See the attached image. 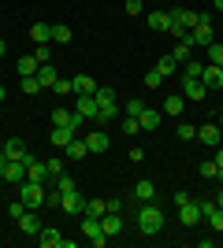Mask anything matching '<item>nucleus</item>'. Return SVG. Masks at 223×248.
Segmentation results:
<instances>
[{
    "instance_id": "obj_26",
    "label": "nucleus",
    "mask_w": 223,
    "mask_h": 248,
    "mask_svg": "<svg viewBox=\"0 0 223 248\" xmlns=\"http://www.w3.org/2000/svg\"><path fill=\"white\" fill-rule=\"evenodd\" d=\"M78 115L97 123V100H93V96H78Z\"/></svg>"
},
{
    "instance_id": "obj_6",
    "label": "nucleus",
    "mask_w": 223,
    "mask_h": 248,
    "mask_svg": "<svg viewBox=\"0 0 223 248\" xmlns=\"http://www.w3.org/2000/svg\"><path fill=\"white\" fill-rule=\"evenodd\" d=\"M182 96H186V100H197V104H201L205 96H208V85H205L201 78H186V74H182Z\"/></svg>"
},
{
    "instance_id": "obj_12",
    "label": "nucleus",
    "mask_w": 223,
    "mask_h": 248,
    "mask_svg": "<svg viewBox=\"0 0 223 248\" xmlns=\"http://www.w3.org/2000/svg\"><path fill=\"white\" fill-rule=\"evenodd\" d=\"M201 82L208 85V89H223V67H216V63H205Z\"/></svg>"
},
{
    "instance_id": "obj_21",
    "label": "nucleus",
    "mask_w": 223,
    "mask_h": 248,
    "mask_svg": "<svg viewBox=\"0 0 223 248\" xmlns=\"http://www.w3.org/2000/svg\"><path fill=\"white\" fill-rule=\"evenodd\" d=\"M138 123H141V130H156V126L164 123V111H153V108H145V111L138 115Z\"/></svg>"
},
{
    "instance_id": "obj_17",
    "label": "nucleus",
    "mask_w": 223,
    "mask_h": 248,
    "mask_svg": "<svg viewBox=\"0 0 223 248\" xmlns=\"http://www.w3.org/2000/svg\"><path fill=\"white\" fill-rule=\"evenodd\" d=\"M74 137H78V134H74L71 126H52V148H67Z\"/></svg>"
},
{
    "instance_id": "obj_43",
    "label": "nucleus",
    "mask_w": 223,
    "mask_h": 248,
    "mask_svg": "<svg viewBox=\"0 0 223 248\" xmlns=\"http://www.w3.org/2000/svg\"><path fill=\"white\" fill-rule=\"evenodd\" d=\"M138 130H141V123L134 119V115H130V119H123V134H130V137H134Z\"/></svg>"
},
{
    "instance_id": "obj_22",
    "label": "nucleus",
    "mask_w": 223,
    "mask_h": 248,
    "mask_svg": "<svg viewBox=\"0 0 223 248\" xmlns=\"http://www.w3.org/2000/svg\"><path fill=\"white\" fill-rule=\"evenodd\" d=\"M182 108H186V96H182V93H171L168 100H164V115H171V119L182 115Z\"/></svg>"
},
{
    "instance_id": "obj_25",
    "label": "nucleus",
    "mask_w": 223,
    "mask_h": 248,
    "mask_svg": "<svg viewBox=\"0 0 223 248\" xmlns=\"http://www.w3.org/2000/svg\"><path fill=\"white\" fill-rule=\"evenodd\" d=\"M19 230H22V233H41V218H37V215H30V211H22Z\"/></svg>"
},
{
    "instance_id": "obj_40",
    "label": "nucleus",
    "mask_w": 223,
    "mask_h": 248,
    "mask_svg": "<svg viewBox=\"0 0 223 248\" xmlns=\"http://www.w3.org/2000/svg\"><path fill=\"white\" fill-rule=\"evenodd\" d=\"M22 93H41V82H37V78H34V74H30V78H22Z\"/></svg>"
},
{
    "instance_id": "obj_42",
    "label": "nucleus",
    "mask_w": 223,
    "mask_h": 248,
    "mask_svg": "<svg viewBox=\"0 0 223 248\" xmlns=\"http://www.w3.org/2000/svg\"><path fill=\"white\" fill-rule=\"evenodd\" d=\"M56 189H60V193H71V189H78V186H74V178L60 174V178H56Z\"/></svg>"
},
{
    "instance_id": "obj_16",
    "label": "nucleus",
    "mask_w": 223,
    "mask_h": 248,
    "mask_svg": "<svg viewBox=\"0 0 223 248\" xmlns=\"http://www.w3.org/2000/svg\"><path fill=\"white\" fill-rule=\"evenodd\" d=\"M134 197H138V204H153V200H156V186H153L149 178H141L138 186H134Z\"/></svg>"
},
{
    "instance_id": "obj_45",
    "label": "nucleus",
    "mask_w": 223,
    "mask_h": 248,
    "mask_svg": "<svg viewBox=\"0 0 223 248\" xmlns=\"http://www.w3.org/2000/svg\"><path fill=\"white\" fill-rule=\"evenodd\" d=\"M22 211H26V204H22V200H15V204H8V215L15 218V222H19V218H22Z\"/></svg>"
},
{
    "instance_id": "obj_33",
    "label": "nucleus",
    "mask_w": 223,
    "mask_h": 248,
    "mask_svg": "<svg viewBox=\"0 0 223 248\" xmlns=\"http://www.w3.org/2000/svg\"><path fill=\"white\" fill-rule=\"evenodd\" d=\"M175 67H179V60L175 56H164V60H156V71L168 78V74H175Z\"/></svg>"
},
{
    "instance_id": "obj_20",
    "label": "nucleus",
    "mask_w": 223,
    "mask_h": 248,
    "mask_svg": "<svg viewBox=\"0 0 223 248\" xmlns=\"http://www.w3.org/2000/svg\"><path fill=\"white\" fill-rule=\"evenodd\" d=\"M71 82H74V93L78 96H93L97 93V82L89 78V74H78V78H71Z\"/></svg>"
},
{
    "instance_id": "obj_14",
    "label": "nucleus",
    "mask_w": 223,
    "mask_h": 248,
    "mask_svg": "<svg viewBox=\"0 0 223 248\" xmlns=\"http://www.w3.org/2000/svg\"><path fill=\"white\" fill-rule=\"evenodd\" d=\"M101 230H104L108 237H119V230H123V218H119V211H104V215H101Z\"/></svg>"
},
{
    "instance_id": "obj_57",
    "label": "nucleus",
    "mask_w": 223,
    "mask_h": 248,
    "mask_svg": "<svg viewBox=\"0 0 223 248\" xmlns=\"http://www.w3.org/2000/svg\"><path fill=\"white\" fill-rule=\"evenodd\" d=\"M220 130H223V115H220Z\"/></svg>"
},
{
    "instance_id": "obj_52",
    "label": "nucleus",
    "mask_w": 223,
    "mask_h": 248,
    "mask_svg": "<svg viewBox=\"0 0 223 248\" xmlns=\"http://www.w3.org/2000/svg\"><path fill=\"white\" fill-rule=\"evenodd\" d=\"M4 52H8V41H4V37H0V56H4Z\"/></svg>"
},
{
    "instance_id": "obj_15",
    "label": "nucleus",
    "mask_w": 223,
    "mask_h": 248,
    "mask_svg": "<svg viewBox=\"0 0 223 248\" xmlns=\"http://www.w3.org/2000/svg\"><path fill=\"white\" fill-rule=\"evenodd\" d=\"M4 159H30V152L19 137H11V141H4Z\"/></svg>"
},
{
    "instance_id": "obj_39",
    "label": "nucleus",
    "mask_w": 223,
    "mask_h": 248,
    "mask_svg": "<svg viewBox=\"0 0 223 248\" xmlns=\"http://www.w3.org/2000/svg\"><path fill=\"white\" fill-rule=\"evenodd\" d=\"M201 178H220V167H216V159H205V163H201Z\"/></svg>"
},
{
    "instance_id": "obj_49",
    "label": "nucleus",
    "mask_w": 223,
    "mask_h": 248,
    "mask_svg": "<svg viewBox=\"0 0 223 248\" xmlns=\"http://www.w3.org/2000/svg\"><path fill=\"white\" fill-rule=\"evenodd\" d=\"M186 200H190V193H175V197H171V204H175V207H182Z\"/></svg>"
},
{
    "instance_id": "obj_44",
    "label": "nucleus",
    "mask_w": 223,
    "mask_h": 248,
    "mask_svg": "<svg viewBox=\"0 0 223 248\" xmlns=\"http://www.w3.org/2000/svg\"><path fill=\"white\" fill-rule=\"evenodd\" d=\"M52 93H74V82H67V78H56Z\"/></svg>"
},
{
    "instance_id": "obj_3",
    "label": "nucleus",
    "mask_w": 223,
    "mask_h": 248,
    "mask_svg": "<svg viewBox=\"0 0 223 248\" xmlns=\"http://www.w3.org/2000/svg\"><path fill=\"white\" fill-rule=\"evenodd\" d=\"M212 41H216V33H212V19H208V15H197V22L190 26V45H201V48H208Z\"/></svg>"
},
{
    "instance_id": "obj_5",
    "label": "nucleus",
    "mask_w": 223,
    "mask_h": 248,
    "mask_svg": "<svg viewBox=\"0 0 223 248\" xmlns=\"http://www.w3.org/2000/svg\"><path fill=\"white\" fill-rule=\"evenodd\" d=\"M19 200L26 207H37V204H45V189L37 182H19Z\"/></svg>"
},
{
    "instance_id": "obj_35",
    "label": "nucleus",
    "mask_w": 223,
    "mask_h": 248,
    "mask_svg": "<svg viewBox=\"0 0 223 248\" xmlns=\"http://www.w3.org/2000/svg\"><path fill=\"white\" fill-rule=\"evenodd\" d=\"M193 52V45H190V37H182L179 45H175V52H171V56H175V60H186V56H190Z\"/></svg>"
},
{
    "instance_id": "obj_38",
    "label": "nucleus",
    "mask_w": 223,
    "mask_h": 248,
    "mask_svg": "<svg viewBox=\"0 0 223 248\" xmlns=\"http://www.w3.org/2000/svg\"><path fill=\"white\" fill-rule=\"evenodd\" d=\"M34 60L37 63H52V48H49V45H37V48H34Z\"/></svg>"
},
{
    "instance_id": "obj_1",
    "label": "nucleus",
    "mask_w": 223,
    "mask_h": 248,
    "mask_svg": "<svg viewBox=\"0 0 223 248\" xmlns=\"http://www.w3.org/2000/svg\"><path fill=\"white\" fill-rule=\"evenodd\" d=\"M138 230H141V233H149V237L164 230V211L156 207V200H153V204H141V207H138Z\"/></svg>"
},
{
    "instance_id": "obj_48",
    "label": "nucleus",
    "mask_w": 223,
    "mask_h": 248,
    "mask_svg": "<svg viewBox=\"0 0 223 248\" xmlns=\"http://www.w3.org/2000/svg\"><path fill=\"white\" fill-rule=\"evenodd\" d=\"M145 159V148H130V163H141Z\"/></svg>"
},
{
    "instance_id": "obj_32",
    "label": "nucleus",
    "mask_w": 223,
    "mask_h": 248,
    "mask_svg": "<svg viewBox=\"0 0 223 248\" xmlns=\"http://www.w3.org/2000/svg\"><path fill=\"white\" fill-rule=\"evenodd\" d=\"M52 41H56V45H71V26H64V22H60V26H52Z\"/></svg>"
},
{
    "instance_id": "obj_9",
    "label": "nucleus",
    "mask_w": 223,
    "mask_h": 248,
    "mask_svg": "<svg viewBox=\"0 0 223 248\" xmlns=\"http://www.w3.org/2000/svg\"><path fill=\"white\" fill-rule=\"evenodd\" d=\"M201 204H193V200H186V204L179 207V222L182 226H197V222H201Z\"/></svg>"
},
{
    "instance_id": "obj_4",
    "label": "nucleus",
    "mask_w": 223,
    "mask_h": 248,
    "mask_svg": "<svg viewBox=\"0 0 223 248\" xmlns=\"http://www.w3.org/2000/svg\"><path fill=\"white\" fill-rule=\"evenodd\" d=\"M82 233H86V241H89V245H108V233L104 230H101V218H93V215H86L82 218Z\"/></svg>"
},
{
    "instance_id": "obj_13",
    "label": "nucleus",
    "mask_w": 223,
    "mask_h": 248,
    "mask_svg": "<svg viewBox=\"0 0 223 248\" xmlns=\"http://www.w3.org/2000/svg\"><path fill=\"white\" fill-rule=\"evenodd\" d=\"M168 15H171V26H182V30H190L193 22H197V15H193L190 8H171Z\"/></svg>"
},
{
    "instance_id": "obj_36",
    "label": "nucleus",
    "mask_w": 223,
    "mask_h": 248,
    "mask_svg": "<svg viewBox=\"0 0 223 248\" xmlns=\"http://www.w3.org/2000/svg\"><path fill=\"white\" fill-rule=\"evenodd\" d=\"M175 134H179V141H193V137H197V126H190V123H179V130H175Z\"/></svg>"
},
{
    "instance_id": "obj_46",
    "label": "nucleus",
    "mask_w": 223,
    "mask_h": 248,
    "mask_svg": "<svg viewBox=\"0 0 223 248\" xmlns=\"http://www.w3.org/2000/svg\"><path fill=\"white\" fill-rule=\"evenodd\" d=\"M141 111H145V104H141V100H130V104H127V115H134V119H138Z\"/></svg>"
},
{
    "instance_id": "obj_55",
    "label": "nucleus",
    "mask_w": 223,
    "mask_h": 248,
    "mask_svg": "<svg viewBox=\"0 0 223 248\" xmlns=\"http://www.w3.org/2000/svg\"><path fill=\"white\" fill-rule=\"evenodd\" d=\"M0 104H4V85H0Z\"/></svg>"
},
{
    "instance_id": "obj_24",
    "label": "nucleus",
    "mask_w": 223,
    "mask_h": 248,
    "mask_svg": "<svg viewBox=\"0 0 223 248\" xmlns=\"http://www.w3.org/2000/svg\"><path fill=\"white\" fill-rule=\"evenodd\" d=\"M30 37L37 45H49V41H52V26H49V22H34V26H30Z\"/></svg>"
},
{
    "instance_id": "obj_51",
    "label": "nucleus",
    "mask_w": 223,
    "mask_h": 248,
    "mask_svg": "<svg viewBox=\"0 0 223 248\" xmlns=\"http://www.w3.org/2000/svg\"><path fill=\"white\" fill-rule=\"evenodd\" d=\"M4 167H8V159H4V155H0V182H4Z\"/></svg>"
},
{
    "instance_id": "obj_37",
    "label": "nucleus",
    "mask_w": 223,
    "mask_h": 248,
    "mask_svg": "<svg viewBox=\"0 0 223 248\" xmlns=\"http://www.w3.org/2000/svg\"><path fill=\"white\" fill-rule=\"evenodd\" d=\"M208 63H216V67H223V45H208Z\"/></svg>"
},
{
    "instance_id": "obj_53",
    "label": "nucleus",
    "mask_w": 223,
    "mask_h": 248,
    "mask_svg": "<svg viewBox=\"0 0 223 248\" xmlns=\"http://www.w3.org/2000/svg\"><path fill=\"white\" fill-rule=\"evenodd\" d=\"M216 204H220V207H223V189H220V193H216Z\"/></svg>"
},
{
    "instance_id": "obj_2",
    "label": "nucleus",
    "mask_w": 223,
    "mask_h": 248,
    "mask_svg": "<svg viewBox=\"0 0 223 248\" xmlns=\"http://www.w3.org/2000/svg\"><path fill=\"white\" fill-rule=\"evenodd\" d=\"M93 100H97V123H112V119H116V93L97 85Z\"/></svg>"
},
{
    "instance_id": "obj_23",
    "label": "nucleus",
    "mask_w": 223,
    "mask_h": 248,
    "mask_svg": "<svg viewBox=\"0 0 223 248\" xmlns=\"http://www.w3.org/2000/svg\"><path fill=\"white\" fill-rule=\"evenodd\" d=\"M60 241H64V237H60V230H52V226L45 230L41 226V233H37V245H41V248H60Z\"/></svg>"
},
{
    "instance_id": "obj_19",
    "label": "nucleus",
    "mask_w": 223,
    "mask_h": 248,
    "mask_svg": "<svg viewBox=\"0 0 223 248\" xmlns=\"http://www.w3.org/2000/svg\"><path fill=\"white\" fill-rule=\"evenodd\" d=\"M108 145H112V141H108L104 130H93V134L86 137V148H89V152H108Z\"/></svg>"
},
{
    "instance_id": "obj_54",
    "label": "nucleus",
    "mask_w": 223,
    "mask_h": 248,
    "mask_svg": "<svg viewBox=\"0 0 223 248\" xmlns=\"http://www.w3.org/2000/svg\"><path fill=\"white\" fill-rule=\"evenodd\" d=\"M212 4H216V11H223V0H212Z\"/></svg>"
},
{
    "instance_id": "obj_8",
    "label": "nucleus",
    "mask_w": 223,
    "mask_h": 248,
    "mask_svg": "<svg viewBox=\"0 0 223 248\" xmlns=\"http://www.w3.org/2000/svg\"><path fill=\"white\" fill-rule=\"evenodd\" d=\"M60 211H67V215H82V211H86L82 197H78V189H71V193H60Z\"/></svg>"
},
{
    "instance_id": "obj_18",
    "label": "nucleus",
    "mask_w": 223,
    "mask_h": 248,
    "mask_svg": "<svg viewBox=\"0 0 223 248\" xmlns=\"http://www.w3.org/2000/svg\"><path fill=\"white\" fill-rule=\"evenodd\" d=\"M34 78L41 82V89H52V85H56V78H60V74H56V67H52V63H41V67H37V74H34Z\"/></svg>"
},
{
    "instance_id": "obj_50",
    "label": "nucleus",
    "mask_w": 223,
    "mask_h": 248,
    "mask_svg": "<svg viewBox=\"0 0 223 248\" xmlns=\"http://www.w3.org/2000/svg\"><path fill=\"white\" fill-rule=\"evenodd\" d=\"M216 167H220V178H223V148H216Z\"/></svg>"
},
{
    "instance_id": "obj_10",
    "label": "nucleus",
    "mask_w": 223,
    "mask_h": 248,
    "mask_svg": "<svg viewBox=\"0 0 223 248\" xmlns=\"http://www.w3.org/2000/svg\"><path fill=\"white\" fill-rule=\"evenodd\" d=\"M26 182H37V186H45L49 182V170H45V159H26Z\"/></svg>"
},
{
    "instance_id": "obj_41",
    "label": "nucleus",
    "mask_w": 223,
    "mask_h": 248,
    "mask_svg": "<svg viewBox=\"0 0 223 248\" xmlns=\"http://www.w3.org/2000/svg\"><path fill=\"white\" fill-rule=\"evenodd\" d=\"M160 82H164V74H160L156 67H153V71L145 74V85H149V89H160Z\"/></svg>"
},
{
    "instance_id": "obj_47",
    "label": "nucleus",
    "mask_w": 223,
    "mask_h": 248,
    "mask_svg": "<svg viewBox=\"0 0 223 248\" xmlns=\"http://www.w3.org/2000/svg\"><path fill=\"white\" fill-rule=\"evenodd\" d=\"M123 8H127V15H141V0H127Z\"/></svg>"
},
{
    "instance_id": "obj_29",
    "label": "nucleus",
    "mask_w": 223,
    "mask_h": 248,
    "mask_svg": "<svg viewBox=\"0 0 223 248\" xmlns=\"http://www.w3.org/2000/svg\"><path fill=\"white\" fill-rule=\"evenodd\" d=\"M82 155H89V148H86V137H74L71 145H67V159H82Z\"/></svg>"
},
{
    "instance_id": "obj_27",
    "label": "nucleus",
    "mask_w": 223,
    "mask_h": 248,
    "mask_svg": "<svg viewBox=\"0 0 223 248\" xmlns=\"http://www.w3.org/2000/svg\"><path fill=\"white\" fill-rule=\"evenodd\" d=\"M149 26L153 30H171V15L168 11H149Z\"/></svg>"
},
{
    "instance_id": "obj_11",
    "label": "nucleus",
    "mask_w": 223,
    "mask_h": 248,
    "mask_svg": "<svg viewBox=\"0 0 223 248\" xmlns=\"http://www.w3.org/2000/svg\"><path fill=\"white\" fill-rule=\"evenodd\" d=\"M4 182H26V159H8V167H4Z\"/></svg>"
},
{
    "instance_id": "obj_30",
    "label": "nucleus",
    "mask_w": 223,
    "mask_h": 248,
    "mask_svg": "<svg viewBox=\"0 0 223 248\" xmlns=\"http://www.w3.org/2000/svg\"><path fill=\"white\" fill-rule=\"evenodd\" d=\"M45 170H49V178H60L64 174V159H60V155H49V159H45Z\"/></svg>"
},
{
    "instance_id": "obj_34",
    "label": "nucleus",
    "mask_w": 223,
    "mask_h": 248,
    "mask_svg": "<svg viewBox=\"0 0 223 248\" xmlns=\"http://www.w3.org/2000/svg\"><path fill=\"white\" fill-rule=\"evenodd\" d=\"M201 71H205L201 60H186V67H182V74H186V78H201Z\"/></svg>"
},
{
    "instance_id": "obj_56",
    "label": "nucleus",
    "mask_w": 223,
    "mask_h": 248,
    "mask_svg": "<svg viewBox=\"0 0 223 248\" xmlns=\"http://www.w3.org/2000/svg\"><path fill=\"white\" fill-rule=\"evenodd\" d=\"M0 155H4V141H0Z\"/></svg>"
},
{
    "instance_id": "obj_7",
    "label": "nucleus",
    "mask_w": 223,
    "mask_h": 248,
    "mask_svg": "<svg viewBox=\"0 0 223 248\" xmlns=\"http://www.w3.org/2000/svg\"><path fill=\"white\" fill-rule=\"evenodd\" d=\"M220 137H223L220 123H205L201 130H197V141H201L205 148H220Z\"/></svg>"
},
{
    "instance_id": "obj_28",
    "label": "nucleus",
    "mask_w": 223,
    "mask_h": 248,
    "mask_svg": "<svg viewBox=\"0 0 223 248\" xmlns=\"http://www.w3.org/2000/svg\"><path fill=\"white\" fill-rule=\"evenodd\" d=\"M37 67H41V63L34 60V56H22V60H19V67H15V71H19V78H30V74H37Z\"/></svg>"
},
{
    "instance_id": "obj_31",
    "label": "nucleus",
    "mask_w": 223,
    "mask_h": 248,
    "mask_svg": "<svg viewBox=\"0 0 223 248\" xmlns=\"http://www.w3.org/2000/svg\"><path fill=\"white\" fill-rule=\"evenodd\" d=\"M108 211V200H86V215H93V218H101Z\"/></svg>"
}]
</instances>
